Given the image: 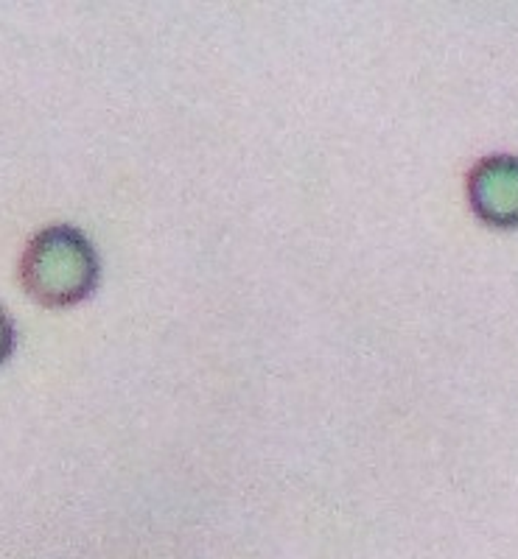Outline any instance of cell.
Listing matches in <instances>:
<instances>
[{"mask_svg": "<svg viewBox=\"0 0 518 559\" xmlns=\"http://www.w3.org/2000/svg\"><path fill=\"white\" fill-rule=\"evenodd\" d=\"M23 286L43 306H76L98 283V254L82 229H39L20 263Z\"/></svg>", "mask_w": 518, "mask_h": 559, "instance_id": "1", "label": "cell"}, {"mask_svg": "<svg viewBox=\"0 0 518 559\" xmlns=\"http://www.w3.org/2000/svg\"><path fill=\"white\" fill-rule=\"evenodd\" d=\"M468 199L476 216L491 227H518V157L493 154L480 159L468 177Z\"/></svg>", "mask_w": 518, "mask_h": 559, "instance_id": "2", "label": "cell"}, {"mask_svg": "<svg viewBox=\"0 0 518 559\" xmlns=\"http://www.w3.org/2000/svg\"><path fill=\"white\" fill-rule=\"evenodd\" d=\"M12 347H14V328H12V319L9 313L0 308V364L7 361L12 356Z\"/></svg>", "mask_w": 518, "mask_h": 559, "instance_id": "3", "label": "cell"}]
</instances>
